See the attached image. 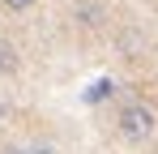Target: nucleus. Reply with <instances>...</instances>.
Masks as SVG:
<instances>
[{
    "mask_svg": "<svg viewBox=\"0 0 158 154\" xmlns=\"http://www.w3.org/2000/svg\"><path fill=\"white\" fill-rule=\"evenodd\" d=\"M34 4H39V0H0V9H9V13H26Z\"/></svg>",
    "mask_w": 158,
    "mask_h": 154,
    "instance_id": "20e7f679",
    "label": "nucleus"
},
{
    "mask_svg": "<svg viewBox=\"0 0 158 154\" xmlns=\"http://www.w3.org/2000/svg\"><path fill=\"white\" fill-rule=\"evenodd\" d=\"M115 128H120L124 141H150L154 128H158V116L145 107V103H128V107L115 116Z\"/></svg>",
    "mask_w": 158,
    "mask_h": 154,
    "instance_id": "f257e3e1",
    "label": "nucleus"
},
{
    "mask_svg": "<svg viewBox=\"0 0 158 154\" xmlns=\"http://www.w3.org/2000/svg\"><path fill=\"white\" fill-rule=\"evenodd\" d=\"M111 94H115V81H111V77H98V81H90V90L81 94V103H85V107H98V103H107Z\"/></svg>",
    "mask_w": 158,
    "mask_h": 154,
    "instance_id": "f03ea898",
    "label": "nucleus"
},
{
    "mask_svg": "<svg viewBox=\"0 0 158 154\" xmlns=\"http://www.w3.org/2000/svg\"><path fill=\"white\" fill-rule=\"evenodd\" d=\"M0 73H17V47L9 39H0Z\"/></svg>",
    "mask_w": 158,
    "mask_h": 154,
    "instance_id": "7ed1b4c3",
    "label": "nucleus"
},
{
    "mask_svg": "<svg viewBox=\"0 0 158 154\" xmlns=\"http://www.w3.org/2000/svg\"><path fill=\"white\" fill-rule=\"evenodd\" d=\"M81 17H85V26H94L98 17H103V9H98V4H85V9H81Z\"/></svg>",
    "mask_w": 158,
    "mask_h": 154,
    "instance_id": "39448f33",
    "label": "nucleus"
}]
</instances>
